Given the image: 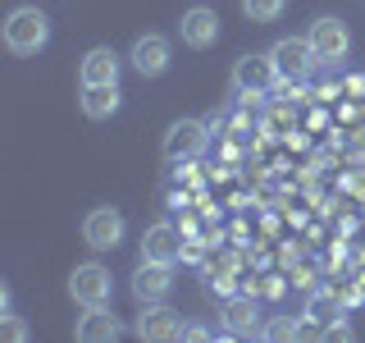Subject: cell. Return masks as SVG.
Listing matches in <instances>:
<instances>
[{
    "label": "cell",
    "mask_w": 365,
    "mask_h": 343,
    "mask_svg": "<svg viewBox=\"0 0 365 343\" xmlns=\"http://www.w3.org/2000/svg\"><path fill=\"white\" fill-rule=\"evenodd\" d=\"M123 74V55L114 51V46H91L83 55V64H78V83L83 87H96V83H119Z\"/></svg>",
    "instance_id": "8fae6325"
},
{
    "label": "cell",
    "mask_w": 365,
    "mask_h": 343,
    "mask_svg": "<svg viewBox=\"0 0 365 343\" xmlns=\"http://www.w3.org/2000/svg\"><path fill=\"white\" fill-rule=\"evenodd\" d=\"M169 37H160V32H146V37H137L133 41V51H128V64L137 69L142 78H160L169 69Z\"/></svg>",
    "instance_id": "4fadbf2b"
},
{
    "label": "cell",
    "mask_w": 365,
    "mask_h": 343,
    "mask_svg": "<svg viewBox=\"0 0 365 343\" xmlns=\"http://www.w3.org/2000/svg\"><path fill=\"white\" fill-rule=\"evenodd\" d=\"M119 334H123V325L110 316V307H83V316H78V325H73L78 343H114Z\"/></svg>",
    "instance_id": "5bb4252c"
},
{
    "label": "cell",
    "mask_w": 365,
    "mask_h": 343,
    "mask_svg": "<svg viewBox=\"0 0 365 343\" xmlns=\"http://www.w3.org/2000/svg\"><path fill=\"white\" fill-rule=\"evenodd\" d=\"M182 339H215V329H201V325H187V334Z\"/></svg>",
    "instance_id": "44dd1931"
},
{
    "label": "cell",
    "mask_w": 365,
    "mask_h": 343,
    "mask_svg": "<svg viewBox=\"0 0 365 343\" xmlns=\"http://www.w3.org/2000/svg\"><path fill=\"white\" fill-rule=\"evenodd\" d=\"M178 252H182V238H178V229L169 220H155L142 234V261H165V266H174Z\"/></svg>",
    "instance_id": "9a60e30c"
},
{
    "label": "cell",
    "mask_w": 365,
    "mask_h": 343,
    "mask_svg": "<svg viewBox=\"0 0 365 343\" xmlns=\"http://www.w3.org/2000/svg\"><path fill=\"white\" fill-rule=\"evenodd\" d=\"M224 329L228 334H237V339H256V334H265V325H260V302H256V293H233L224 302Z\"/></svg>",
    "instance_id": "30bf717a"
},
{
    "label": "cell",
    "mask_w": 365,
    "mask_h": 343,
    "mask_svg": "<svg viewBox=\"0 0 365 343\" xmlns=\"http://www.w3.org/2000/svg\"><path fill=\"white\" fill-rule=\"evenodd\" d=\"M274 83H279V74H274L269 51L265 55H242V60L233 64V91H242V96H265Z\"/></svg>",
    "instance_id": "9c48e42d"
},
{
    "label": "cell",
    "mask_w": 365,
    "mask_h": 343,
    "mask_svg": "<svg viewBox=\"0 0 365 343\" xmlns=\"http://www.w3.org/2000/svg\"><path fill=\"white\" fill-rule=\"evenodd\" d=\"M306 334V325L297 316H279V320H265V334L260 339H302Z\"/></svg>",
    "instance_id": "ac0fdd59"
},
{
    "label": "cell",
    "mask_w": 365,
    "mask_h": 343,
    "mask_svg": "<svg viewBox=\"0 0 365 343\" xmlns=\"http://www.w3.org/2000/svg\"><path fill=\"white\" fill-rule=\"evenodd\" d=\"M51 41V19H46V9L37 5H19V9H9V19H5V46H9V55H37L41 46Z\"/></svg>",
    "instance_id": "6da1fadb"
},
{
    "label": "cell",
    "mask_w": 365,
    "mask_h": 343,
    "mask_svg": "<svg viewBox=\"0 0 365 343\" xmlns=\"http://www.w3.org/2000/svg\"><path fill=\"white\" fill-rule=\"evenodd\" d=\"M0 339H9V343H28V325H23L14 312H5V316H0Z\"/></svg>",
    "instance_id": "d6986e66"
},
{
    "label": "cell",
    "mask_w": 365,
    "mask_h": 343,
    "mask_svg": "<svg viewBox=\"0 0 365 343\" xmlns=\"http://www.w3.org/2000/svg\"><path fill=\"white\" fill-rule=\"evenodd\" d=\"M269 60H274V74H279V83H288V87H302L306 78L315 74V64H319L306 37H279V41L269 46Z\"/></svg>",
    "instance_id": "3957f363"
},
{
    "label": "cell",
    "mask_w": 365,
    "mask_h": 343,
    "mask_svg": "<svg viewBox=\"0 0 365 343\" xmlns=\"http://www.w3.org/2000/svg\"><path fill=\"white\" fill-rule=\"evenodd\" d=\"M205 146H210V129L201 119H174L160 142V156H165V165H192L205 156Z\"/></svg>",
    "instance_id": "7a4b0ae2"
},
{
    "label": "cell",
    "mask_w": 365,
    "mask_h": 343,
    "mask_svg": "<svg viewBox=\"0 0 365 343\" xmlns=\"http://www.w3.org/2000/svg\"><path fill=\"white\" fill-rule=\"evenodd\" d=\"M306 41H311L319 64H342L351 55V28L338 14H319L311 23V32H306Z\"/></svg>",
    "instance_id": "277c9868"
},
{
    "label": "cell",
    "mask_w": 365,
    "mask_h": 343,
    "mask_svg": "<svg viewBox=\"0 0 365 343\" xmlns=\"http://www.w3.org/2000/svg\"><path fill=\"white\" fill-rule=\"evenodd\" d=\"M78 106H83L87 119H114L123 106V91H119V83H96V87H83Z\"/></svg>",
    "instance_id": "2e32d148"
},
{
    "label": "cell",
    "mask_w": 365,
    "mask_h": 343,
    "mask_svg": "<svg viewBox=\"0 0 365 343\" xmlns=\"http://www.w3.org/2000/svg\"><path fill=\"white\" fill-rule=\"evenodd\" d=\"M283 9H288V0H242V14L251 23H274L283 19Z\"/></svg>",
    "instance_id": "e0dca14e"
},
{
    "label": "cell",
    "mask_w": 365,
    "mask_h": 343,
    "mask_svg": "<svg viewBox=\"0 0 365 343\" xmlns=\"http://www.w3.org/2000/svg\"><path fill=\"white\" fill-rule=\"evenodd\" d=\"M123 215L114 211V206H96V211H87V220H83V243L91 252H114L123 243Z\"/></svg>",
    "instance_id": "52a82bcc"
},
{
    "label": "cell",
    "mask_w": 365,
    "mask_h": 343,
    "mask_svg": "<svg viewBox=\"0 0 365 343\" xmlns=\"http://www.w3.org/2000/svg\"><path fill=\"white\" fill-rule=\"evenodd\" d=\"M324 339H351V325L347 320H334V325H324Z\"/></svg>",
    "instance_id": "ffe728a7"
},
{
    "label": "cell",
    "mask_w": 365,
    "mask_h": 343,
    "mask_svg": "<svg viewBox=\"0 0 365 343\" xmlns=\"http://www.w3.org/2000/svg\"><path fill=\"white\" fill-rule=\"evenodd\" d=\"M133 334L146 339V343H174V339L187 334V320L165 302H142V316H137Z\"/></svg>",
    "instance_id": "8992f818"
},
{
    "label": "cell",
    "mask_w": 365,
    "mask_h": 343,
    "mask_svg": "<svg viewBox=\"0 0 365 343\" xmlns=\"http://www.w3.org/2000/svg\"><path fill=\"white\" fill-rule=\"evenodd\" d=\"M174 293V266L165 261H142L133 274V297L137 302H165Z\"/></svg>",
    "instance_id": "7c38bea8"
},
{
    "label": "cell",
    "mask_w": 365,
    "mask_h": 343,
    "mask_svg": "<svg viewBox=\"0 0 365 343\" xmlns=\"http://www.w3.org/2000/svg\"><path fill=\"white\" fill-rule=\"evenodd\" d=\"M178 37H182V46H192V51H210V46L220 41V14H215L210 5H192V9H182V19H178Z\"/></svg>",
    "instance_id": "ba28073f"
},
{
    "label": "cell",
    "mask_w": 365,
    "mask_h": 343,
    "mask_svg": "<svg viewBox=\"0 0 365 343\" xmlns=\"http://www.w3.org/2000/svg\"><path fill=\"white\" fill-rule=\"evenodd\" d=\"M68 297H73L78 307H110V297H114L110 270L101 266V261H83V266H73V274H68Z\"/></svg>",
    "instance_id": "5b68a950"
}]
</instances>
